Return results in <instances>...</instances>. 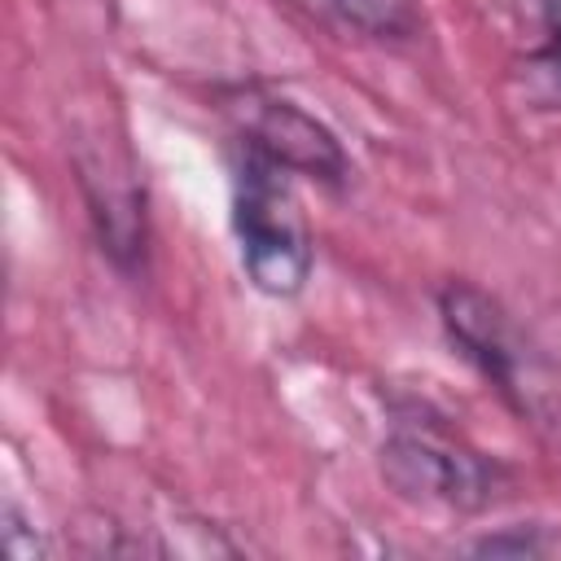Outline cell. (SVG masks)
Wrapping results in <instances>:
<instances>
[{"label": "cell", "mask_w": 561, "mask_h": 561, "mask_svg": "<svg viewBox=\"0 0 561 561\" xmlns=\"http://www.w3.org/2000/svg\"><path fill=\"white\" fill-rule=\"evenodd\" d=\"M232 228L241 241V263L254 289L272 298H294L311 276V232L285 167L245 149L232 193Z\"/></svg>", "instance_id": "obj_1"}, {"label": "cell", "mask_w": 561, "mask_h": 561, "mask_svg": "<svg viewBox=\"0 0 561 561\" xmlns=\"http://www.w3.org/2000/svg\"><path fill=\"white\" fill-rule=\"evenodd\" d=\"M381 478L408 500L447 508H486L500 491V465L438 425H399L381 443Z\"/></svg>", "instance_id": "obj_2"}, {"label": "cell", "mask_w": 561, "mask_h": 561, "mask_svg": "<svg viewBox=\"0 0 561 561\" xmlns=\"http://www.w3.org/2000/svg\"><path fill=\"white\" fill-rule=\"evenodd\" d=\"M228 114L237 118L241 145L263 153L267 162L311 175V180H329V184H337L346 175V153H342L337 136L307 110H298L272 92L245 88L228 101Z\"/></svg>", "instance_id": "obj_3"}, {"label": "cell", "mask_w": 561, "mask_h": 561, "mask_svg": "<svg viewBox=\"0 0 561 561\" xmlns=\"http://www.w3.org/2000/svg\"><path fill=\"white\" fill-rule=\"evenodd\" d=\"M438 311H443V324H447L451 342L460 346V355L469 364H478V373L491 377L504 394L526 403V386H522L526 355H522V342H517L508 316L500 311V302L473 285H447L438 298Z\"/></svg>", "instance_id": "obj_4"}, {"label": "cell", "mask_w": 561, "mask_h": 561, "mask_svg": "<svg viewBox=\"0 0 561 561\" xmlns=\"http://www.w3.org/2000/svg\"><path fill=\"white\" fill-rule=\"evenodd\" d=\"M75 167H79V184L88 193L96 232L105 241V250L131 267L145 250V210H140V188L131 180V167H118V158L110 149H75Z\"/></svg>", "instance_id": "obj_5"}, {"label": "cell", "mask_w": 561, "mask_h": 561, "mask_svg": "<svg viewBox=\"0 0 561 561\" xmlns=\"http://www.w3.org/2000/svg\"><path fill=\"white\" fill-rule=\"evenodd\" d=\"M298 4L333 13L346 26H359V31H373V35H403V31H412L408 0H298Z\"/></svg>", "instance_id": "obj_6"}, {"label": "cell", "mask_w": 561, "mask_h": 561, "mask_svg": "<svg viewBox=\"0 0 561 561\" xmlns=\"http://www.w3.org/2000/svg\"><path fill=\"white\" fill-rule=\"evenodd\" d=\"M539 548L543 543L535 535H491V539L478 543V552H491V557H500V552H539Z\"/></svg>", "instance_id": "obj_7"}, {"label": "cell", "mask_w": 561, "mask_h": 561, "mask_svg": "<svg viewBox=\"0 0 561 561\" xmlns=\"http://www.w3.org/2000/svg\"><path fill=\"white\" fill-rule=\"evenodd\" d=\"M543 13H548V26H552L557 39H561V0H543Z\"/></svg>", "instance_id": "obj_8"}]
</instances>
